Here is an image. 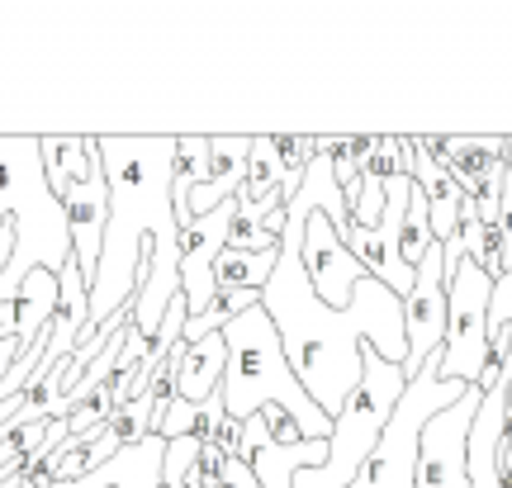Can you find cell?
<instances>
[{"label":"cell","mask_w":512,"mask_h":488,"mask_svg":"<svg viewBox=\"0 0 512 488\" xmlns=\"http://www.w3.org/2000/svg\"><path fill=\"white\" fill-rule=\"evenodd\" d=\"M299 233H304V223H285L280 261L261 290V308L275 323V337L285 346V361H290L299 389L332 422L351 398V389L361 384V346H375L389 365L408 361L403 299L366 275V280H356L347 308H328L313 294L309 275L299 266Z\"/></svg>","instance_id":"6da1fadb"},{"label":"cell","mask_w":512,"mask_h":488,"mask_svg":"<svg viewBox=\"0 0 512 488\" xmlns=\"http://www.w3.org/2000/svg\"><path fill=\"white\" fill-rule=\"evenodd\" d=\"M171 152H176V138H100V166H105V185H110V218H105L100 266H95L86 327L76 332V346H91L100 323L124 304H133L147 242H176Z\"/></svg>","instance_id":"7a4b0ae2"},{"label":"cell","mask_w":512,"mask_h":488,"mask_svg":"<svg viewBox=\"0 0 512 488\" xmlns=\"http://www.w3.org/2000/svg\"><path fill=\"white\" fill-rule=\"evenodd\" d=\"M15 218V256L0 275V304L24 285L34 271H62L72 266V237L62 204L43 181L38 166V138H0V223Z\"/></svg>","instance_id":"3957f363"},{"label":"cell","mask_w":512,"mask_h":488,"mask_svg":"<svg viewBox=\"0 0 512 488\" xmlns=\"http://www.w3.org/2000/svg\"><path fill=\"white\" fill-rule=\"evenodd\" d=\"M223 342H228V370H223V408L233 422H247L261 408H285V413L304 427L309 441H328L332 422L309 403V394L299 389L290 361H285V346L275 337V323L266 318V308L256 304L242 318L223 327Z\"/></svg>","instance_id":"277c9868"},{"label":"cell","mask_w":512,"mask_h":488,"mask_svg":"<svg viewBox=\"0 0 512 488\" xmlns=\"http://www.w3.org/2000/svg\"><path fill=\"white\" fill-rule=\"evenodd\" d=\"M465 389H475V384L441 380V351L427 356V365L418 375H408L399 403H394V413H389L380 441H375V451L361 465V474L351 479V488H413L418 436L427 427V417H437L441 408H451L456 398H465Z\"/></svg>","instance_id":"5b68a950"},{"label":"cell","mask_w":512,"mask_h":488,"mask_svg":"<svg viewBox=\"0 0 512 488\" xmlns=\"http://www.w3.org/2000/svg\"><path fill=\"white\" fill-rule=\"evenodd\" d=\"M446 247V342H441V380L475 384L484 351H489V294L494 280L465 256V247Z\"/></svg>","instance_id":"8992f818"},{"label":"cell","mask_w":512,"mask_h":488,"mask_svg":"<svg viewBox=\"0 0 512 488\" xmlns=\"http://www.w3.org/2000/svg\"><path fill=\"white\" fill-rule=\"evenodd\" d=\"M285 214H290V223H304V233H299V266L309 275L313 294L328 308H347L356 280H366L361 261L347 252V242L337 237L328 214L304 209V204H285Z\"/></svg>","instance_id":"52a82bcc"},{"label":"cell","mask_w":512,"mask_h":488,"mask_svg":"<svg viewBox=\"0 0 512 488\" xmlns=\"http://www.w3.org/2000/svg\"><path fill=\"white\" fill-rule=\"evenodd\" d=\"M403 342L408 361L403 375H418L427 356H437L446 342V247L432 242L413 271V290L403 294Z\"/></svg>","instance_id":"ba28073f"},{"label":"cell","mask_w":512,"mask_h":488,"mask_svg":"<svg viewBox=\"0 0 512 488\" xmlns=\"http://www.w3.org/2000/svg\"><path fill=\"white\" fill-rule=\"evenodd\" d=\"M479 398H484L479 389H465V398L441 408L437 417H427V427L418 436L413 488H470V479H465V441H470Z\"/></svg>","instance_id":"9c48e42d"},{"label":"cell","mask_w":512,"mask_h":488,"mask_svg":"<svg viewBox=\"0 0 512 488\" xmlns=\"http://www.w3.org/2000/svg\"><path fill=\"white\" fill-rule=\"evenodd\" d=\"M62 218H67V237H72V266L86 280V290L95 285V266H100V242H105V218H110V185H105V166H95L86 176L67 181V190L57 195Z\"/></svg>","instance_id":"30bf717a"},{"label":"cell","mask_w":512,"mask_h":488,"mask_svg":"<svg viewBox=\"0 0 512 488\" xmlns=\"http://www.w3.org/2000/svg\"><path fill=\"white\" fill-rule=\"evenodd\" d=\"M53 304H57V275L53 271L24 275V285L0 304V337H15L19 346H29L43 332V323L53 318Z\"/></svg>","instance_id":"8fae6325"},{"label":"cell","mask_w":512,"mask_h":488,"mask_svg":"<svg viewBox=\"0 0 512 488\" xmlns=\"http://www.w3.org/2000/svg\"><path fill=\"white\" fill-rule=\"evenodd\" d=\"M247 152H252V138H209V181L190 195V214L204 218L223 199L238 195L242 176H247Z\"/></svg>","instance_id":"7c38bea8"},{"label":"cell","mask_w":512,"mask_h":488,"mask_svg":"<svg viewBox=\"0 0 512 488\" xmlns=\"http://www.w3.org/2000/svg\"><path fill=\"white\" fill-rule=\"evenodd\" d=\"M223 370H228V342H223V332L204 337V342H185L181 361H176V398L200 408L204 398L223 384Z\"/></svg>","instance_id":"4fadbf2b"},{"label":"cell","mask_w":512,"mask_h":488,"mask_svg":"<svg viewBox=\"0 0 512 488\" xmlns=\"http://www.w3.org/2000/svg\"><path fill=\"white\" fill-rule=\"evenodd\" d=\"M508 143L512 138H446V157L441 171L456 181L460 195H470L494 166L508 162Z\"/></svg>","instance_id":"5bb4252c"},{"label":"cell","mask_w":512,"mask_h":488,"mask_svg":"<svg viewBox=\"0 0 512 488\" xmlns=\"http://www.w3.org/2000/svg\"><path fill=\"white\" fill-rule=\"evenodd\" d=\"M275 261H280V247L271 252H219L214 261V290H266Z\"/></svg>","instance_id":"9a60e30c"},{"label":"cell","mask_w":512,"mask_h":488,"mask_svg":"<svg viewBox=\"0 0 512 488\" xmlns=\"http://www.w3.org/2000/svg\"><path fill=\"white\" fill-rule=\"evenodd\" d=\"M209 181V138H176L171 152V199H190Z\"/></svg>","instance_id":"2e32d148"},{"label":"cell","mask_w":512,"mask_h":488,"mask_svg":"<svg viewBox=\"0 0 512 488\" xmlns=\"http://www.w3.org/2000/svg\"><path fill=\"white\" fill-rule=\"evenodd\" d=\"M432 247V218H427V199L422 190L413 185V195H408V214H403V228H399V261L408 271H418V261L427 256Z\"/></svg>","instance_id":"e0dca14e"},{"label":"cell","mask_w":512,"mask_h":488,"mask_svg":"<svg viewBox=\"0 0 512 488\" xmlns=\"http://www.w3.org/2000/svg\"><path fill=\"white\" fill-rule=\"evenodd\" d=\"M147 413H152V398H128V403H119L110 413V432L119 436V446L124 451H133V446H143L147 441Z\"/></svg>","instance_id":"ac0fdd59"},{"label":"cell","mask_w":512,"mask_h":488,"mask_svg":"<svg viewBox=\"0 0 512 488\" xmlns=\"http://www.w3.org/2000/svg\"><path fill=\"white\" fill-rule=\"evenodd\" d=\"M200 460V446L181 436V441H166V455H162V488H185V474L190 465Z\"/></svg>","instance_id":"d6986e66"},{"label":"cell","mask_w":512,"mask_h":488,"mask_svg":"<svg viewBox=\"0 0 512 488\" xmlns=\"http://www.w3.org/2000/svg\"><path fill=\"white\" fill-rule=\"evenodd\" d=\"M223 465H228V460H223L214 446H200V460L185 474V488H214L223 479Z\"/></svg>","instance_id":"ffe728a7"},{"label":"cell","mask_w":512,"mask_h":488,"mask_svg":"<svg viewBox=\"0 0 512 488\" xmlns=\"http://www.w3.org/2000/svg\"><path fill=\"white\" fill-rule=\"evenodd\" d=\"M498 242H503V252H498V266H503V275L512 271V176L503 181V195H498Z\"/></svg>","instance_id":"44dd1931"},{"label":"cell","mask_w":512,"mask_h":488,"mask_svg":"<svg viewBox=\"0 0 512 488\" xmlns=\"http://www.w3.org/2000/svg\"><path fill=\"white\" fill-rule=\"evenodd\" d=\"M214 488H261V484H256V474L247 470L242 460H228V465H223V479Z\"/></svg>","instance_id":"7402d4cb"},{"label":"cell","mask_w":512,"mask_h":488,"mask_svg":"<svg viewBox=\"0 0 512 488\" xmlns=\"http://www.w3.org/2000/svg\"><path fill=\"white\" fill-rule=\"evenodd\" d=\"M10 256H15V218L0 223V275H5V266H10Z\"/></svg>","instance_id":"603a6c76"},{"label":"cell","mask_w":512,"mask_h":488,"mask_svg":"<svg viewBox=\"0 0 512 488\" xmlns=\"http://www.w3.org/2000/svg\"><path fill=\"white\" fill-rule=\"evenodd\" d=\"M19 351H24V346H19L15 337H0V380L10 375V365L19 361Z\"/></svg>","instance_id":"cb8c5ba5"},{"label":"cell","mask_w":512,"mask_h":488,"mask_svg":"<svg viewBox=\"0 0 512 488\" xmlns=\"http://www.w3.org/2000/svg\"><path fill=\"white\" fill-rule=\"evenodd\" d=\"M508 176H512V143H508Z\"/></svg>","instance_id":"d4e9b609"},{"label":"cell","mask_w":512,"mask_h":488,"mask_svg":"<svg viewBox=\"0 0 512 488\" xmlns=\"http://www.w3.org/2000/svg\"><path fill=\"white\" fill-rule=\"evenodd\" d=\"M15 488H24V484H15Z\"/></svg>","instance_id":"484cf974"}]
</instances>
